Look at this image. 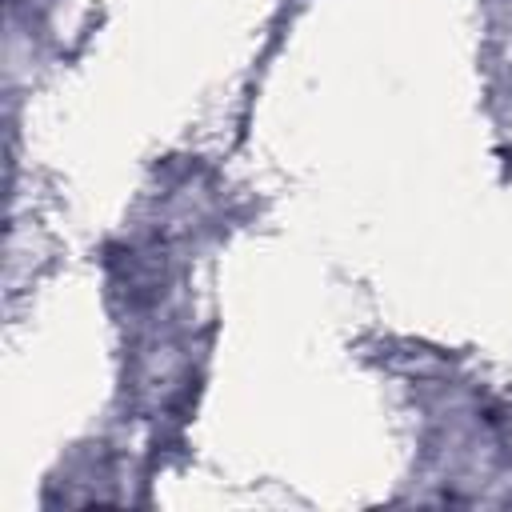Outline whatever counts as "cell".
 Listing matches in <instances>:
<instances>
[]
</instances>
